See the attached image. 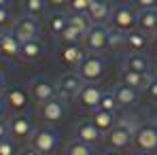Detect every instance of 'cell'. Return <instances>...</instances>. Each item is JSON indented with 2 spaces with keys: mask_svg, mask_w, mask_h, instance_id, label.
I'll list each match as a JSON object with an SVG mask.
<instances>
[{
  "mask_svg": "<svg viewBox=\"0 0 157 155\" xmlns=\"http://www.w3.org/2000/svg\"><path fill=\"white\" fill-rule=\"evenodd\" d=\"M136 130H138V123L134 121V117H123V119H119L117 126L106 134L108 147H110V149H117V151L130 147L132 142H134Z\"/></svg>",
  "mask_w": 157,
  "mask_h": 155,
  "instance_id": "1",
  "label": "cell"
},
{
  "mask_svg": "<svg viewBox=\"0 0 157 155\" xmlns=\"http://www.w3.org/2000/svg\"><path fill=\"white\" fill-rule=\"evenodd\" d=\"M77 72L81 75V79H83L85 83H98V81L106 75V60L100 53L89 51L83 57V62L78 64Z\"/></svg>",
  "mask_w": 157,
  "mask_h": 155,
  "instance_id": "2",
  "label": "cell"
},
{
  "mask_svg": "<svg viewBox=\"0 0 157 155\" xmlns=\"http://www.w3.org/2000/svg\"><path fill=\"white\" fill-rule=\"evenodd\" d=\"M134 147L140 151H149L155 153L157 151V123L155 121H144L140 123L136 134H134Z\"/></svg>",
  "mask_w": 157,
  "mask_h": 155,
  "instance_id": "3",
  "label": "cell"
},
{
  "mask_svg": "<svg viewBox=\"0 0 157 155\" xmlns=\"http://www.w3.org/2000/svg\"><path fill=\"white\" fill-rule=\"evenodd\" d=\"M30 142H32L30 147H34L40 155H51L53 151L57 149V145H59V134H57L55 130L40 128V130H36V132L32 134Z\"/></svg>",
  "mask_w": 157,
  "mask_h": 155,
  "instance_id": "4",
  "label": "cell"
},
{
  "mask_svg": "<svg viewBox=\"0 0 157 155\" xmlns=\"http://www.w3.org/2000/svg\"><path fill=\"white\" fill-rule=\"evenodd\" d=\"M110 24L117 32L121 34H128L136 28V13L130 4H117L113 6V13H110Z\"/></svg>",
  "mask_w": 157,
  "mask_h": 155,
  "instance_id": "5",
  "label": "cell"
},
{
  "mask_svg": "<svg viewBox=\"0 0 157 155\" xmlns=\"http://www.w3.org/2000/svg\"><path fill=\"white\" fill-rule=\"evenodd\" d=\"M83 85H85V81L81 79L78 72H66V75H62L59 81H57V85H55V89H57V98H62L64 102L77 98L78 91L83 89Z\"/></svg>",
  "mask_w": 157,
  "mask_h": 155,
  "instance_id": "6",
  "label": "cell"
},
{
  "mask_svg": "<svg viewBox=\"0 0 157 155\" xmlns=\"http://www.w3.org/2000/svg\"><path fill=\"white\" fill-rule=\"evenodd\" d=\"M110 43V30H106L102 24H94V26L87 30V34L83 36V45L87 51L100 53L102 49L108 47Z\"/></svg>",
  "mask_w": 157,
  "mask_h": 155,
  "instance_id": "7",
  "label": "cell"
},
{
  "mask_svg": "<svg viewBox=\"0 0 157 155\" xmlns=\"http://www.w3.org/2000/svg\"><path fill=\"white\" fill-rule=\"evenodd\" d=\"M11 32L19 38V43L34 41V38H38V36H40L38 21H36V17H32V15H26V17L15 19V21H13V30H11Z\"/></svg>",
  "mask_w": 157,
  "mask_h": 155,
  "instance_id": "8",
  "label": "cell"
},
{
  "mask_svg": "<svg viewBox=\"0 0 157 155\" xmlns=\"http://www.w3.org/2000/svg\"><path fill=\"white\" fill-rule=\"evenodd\" d=\"M30 96L36 104H45L57 96V89L53 87V83L47 77H36L30 81Z\"/></svg>",
  "mask_w": 157,
  "mask_h": 155,
  "instance_id": "9",
  "label": "cell"
},
{
  "mask_svg": "<svg viewBox=\"0 0 157 155\" xmlns=\"http://www.w3.org/2000/svg\"><path fill=\"white\" fill-rule=\"evenodd\" d=\"M34 132H36L34 121L26 115H15L9 119V136L13 140H28V138H32Z\"/></svg>",
  "mask_w": 157,
  "mask_h": 155,
  "instance_id": "10",
  "label": "cell"
},
{
  "mask_svg": "<svg viewBox=\"0 0 157 155\" xmlns=\"http://www.w3.org/2000/svg\"><path fill=\"white\" fill-rule=\"evenodd\" d=\"M102 87H98L96 83H85L83 89L78 91L77 96V104L81 108H87V110H96L100 108V102H102Z\"/></svg>",
  "mask_w": 157,
  "mask_h": 155,
  "instance_id": "11",
  "label": "cell"
},
{
  "mask_svg": "<svg viewBox=\"0 0 157 155\" xmlns=\"http://www.w3.org/2000/svg\"><path fill=\"white\" fill-rule=\"evenodd\" d=\"M66 117V104L62 98H51L49 102L40 104V119L47 123H59Z\"/></svg>",
  "mask_w": 157,
  "mask_h": 155,
  "instance_id": "12",
  "label": "cell"
},
{
  "mask_svg": "<svg viewBox=\"0 0 157 155\" xmlns=\"http://www.w3.org/2000/svg\"><path fill=\"white\" fill-rule=\"evenodd\" d=\"M4 98H6V104H9V108L11 110H15V113H24L28 108V104H30V94H28L24 87H11L6 94H4Z\"/></svg>",
  "mask_w": 157,
  "mask_h": 155,
  "instance_id": "13",
  "label": "cell"
},
{
  "mask_svg": "<svg viewBox=\"0 0 157 155\" xmlns=\"http://www.w3.org/2000/svg\"><path fill=\"white\" fill-rule=\"evenodd\" d=\"M21 51V43L13 32H0V55L6 60H15L19 57Z\"/></svg>",
  "mask_w": 157,
  "mask_h": 155,
  "instance_id": "14",
  "label": "cell"
},
{
  "mask_svg": "<svg viewBox=\"0 0 157 155\" xmlns=\"http://www.w3.org/2000/svg\"><path fill=\"white\" fill-rule=\"evenodd\" d=\"M153 81L151 75H142V72H134L130 68H123L121 72H119V83H125V85H130L134 89H147V85Z\"/></svg>",
  "mask_w": 157,
  "mask_h": 155,
  "instance_id": "15",
  "label": "cell"
},
{
  "mask_svg": "<svg viewBox=\"0 0 157 155\" xmlns=\"http://www.w3.org/2000/svg\"><path fill=\"white\" fill-rule=\"evenodd\" d=\"M89 121L100 130L102 134H108L110 130L117 126V117H115V113L104 110V108H96V110H91V119H89Z\"/></svg>",
  "mask_w": 157,
  "mask_h": 155,
  "instance_id": "16",
  "label": "cell"
},
{
  "mask_svg": "<svg viewBox=\"0 0 157 155\" xmlns=\"http://www.w3.org/2000/svg\"><path fill=\"white\" fill-rule=\"evenodd\" d=\"M136 26H138L140 32H144V34L155 32V28H157V9L155 6H151V9H140L138 15H136Z\"/></svg>",
  "mask_w": 157,
  "mask_h": 155,
  "instance_id": "17",
  "label": "cell"
},
{
  "mask_svg": "<svg viewBox=\"0 0 157 155\" xmlns=\"http://www.w3.org/2000/svg\"><path fill=\"white\" fill-rule=\"evenodd\" d=\"M77 138L83 140V142H87V145H91V147H96L102 140V132L96 128L91 121H81L77 126Z\"/></svg>",
  "mask_w": 157,
  "mask_h": 155,
  "instance_id": "18",
  "label": "cell"
},
{
  "mask_svg": "<svg viewBox=\"0 0 157 155\" xmlns=\"http://www.w3.org/2000/svg\"><path fill=\"white\" fill-rule=\"evenodd\" d=\"M110 13H113V6L108 4V0H94L89 4L87 17L91 19V24H102L106 19H110Z\"/></svg>",
  "mask_w": 157,
  "mask_h": 155,
  "instance_id": "19",
  "label": "cell"
},
{
  "mask_svg": "<svg viewBox=\"0 0 157 155\" xmlns=\"http://www.w3.org/2000/svg\"><path fill=\"white\" fill-rule=\"evenodd\" d=\"M43 55H45V45L40 43V38L21 43V51H19L21 60H26V62H38Z\"/></svg>",
  "mask_w": 157,
  "mask_h": 155,
  "instance_id": "20",
  "label": "cell"
},
{
  "mask_svg": "<svg viewBox=\"0 0 157 155\" xmlns=\"http://www.w3.org/2000/svg\"><path fill=\"white\" fill-rule=\"evenodd\" d=\"M113 94H115V98H117L119 106H132V104L138 100V89H134V87L125 85V83H119V85H115Z\"/></svg>",
  "mask_w": 157,
  "mask_h": 155,
  "instance_id": "21",
  "label": "cell"
},
{
  "mask_svg": "<svg viewBox=\"0 0 157 155\" xmlns=\"http://www.w3.org/2000/svg\"><path fill=\"white\" fill-rule=\"evenodd\" d=\"M123 68H130L134 72H142V75H149L151 66H149V57L144 53H136L132 51L128 57H125V66Z\"/></svg>",
  "mask_w": 157,
  "mask_h": 155,
  "instance_id": "22",
  "label": "cell"
},
{
  "mask_svg": "<svg viewBox=\"0 0 157 155\" xmlns=\"http://www.w3.org/2000/svg\"><path fill=\"white\" fill-rule=\"evenodd\" d=\"M125 45H128V49L130 51H144L147 49V45H149V38H147V34L144 32H140V30H132L125 34Z\"/></svg>",
  "mask_w": 157,
  "mask_h": 155,
  "instance_id": "23",
  "label": "cell"
},
{
  "mask_svg": "<svg viewBox=\"0 0 157 155\" xmlns=\"http://www.w3.org/2000/svg\"><path fill=\"white\" fill-rule=\"evenodd\" d=\"M83 57H85V51L78 47L77 43L75 45H66L64 49H62V62L66 64V66H77L83 62Z\"/></svg>",
  "mask_w": 157,
  "mask_h": 155,
  "instance_id": "24",
  "label": "cell"
},
{
  "mask_svg": "<svg viewBox=\"0 0 157 155\" xmlns=\"http://www.w3.org/2000/svg\"><path fill=\"white\" fill-rule=\"evenodd\" d=\"M66 155H94V147L75 138V140H70L66 145Z\"/></svg>",
  "mask_w": 157,
  "mask_h": 155,
  "instance_id": "25",
  "label": "cell"
},
{
  "mask_svg": "<svg viewBox=\"0 0 157 155\" xmlns=\"http://www.w3.org/2000/svg\"><path fill=\"white\" fill-rule=\"evenodd\" d=\"M68 24L75 26L77 30H81L83 34H87V30L94 26L91 19L87 17V13H70V15H68Z\"/></svg>",
  "mask_w": 157,
  "mask_h": 155,
  "instance_id": "26",
  "label": "cell"
},
{
  "mask_svg": "<svg viewBox=\"0 0 157 155\" xmlns=\"http://www.w3.org/2000/svg\"><path fill=\"white\" fill-rule=\"evenodd\" d=\"M49 32L51 34H55V36H59L64 30H66V26H68V15H62V13H55V15H51L49 17Z\"/></svg>",
  "mask_w": 157,
  "mask_h": 155,
  "instance_id": "27",
  "label": "cell"
},
{
  "mask_svg": "<svg viewBox=\"0 0 157 155\" xmlns=\"http://www.w3.org/2000/svg\"><path fill=\"white\" fill-rule=\"evenodd\" d=\"M83 36H85V34H83L81 30H77L75 26H70V24H68L66 30L59 34V41H62L64 45H75V43H78V41H83Z\"/></svg>",
  "mask_w": 157,
  "mask_h": 155,
  "instance_id": "28",
  "label": "cell"
},
{
  "mask_svg": "<svg viewBox=\"0 0 157 155\" xmlns=\"http://www.w3.org/2000/svg\"><path fill=\"white\" fill-rule=\"evenodd\" d=\"M24 9H26V15L38 17L47 9V0H24Z\"/></svg>",
  "mask_w": 157,
  "mask_h": 155,
  "instance_id": "29",
  "label": "cell"
},
{
  "mask_svg": "<svg viewBox=\"0 0 157 155\" xmlns=\"http://www.w3.org/2000/svg\"><path fill=\"white\" fill-rule=\"evenodd\" d=\"M100 108H104V110H110V113H117V108H119V102H117V98H115V94H113V91H104V94H102V102H100Z\"/></svg>",
  "mask_w": 157,
  "mask_h": 155,
  "instance_id": "30",
  "label": "cell"
},
{
  "mask_svg": "<svg viewBox=\"0 0 157 155\" xmlns=\"http://www.w3.org/2000/svg\"><path fill=\"white\" fill-rule=\"evenodd\" d=\"M91 2L94 0H70L68 2V9H70V13H87Z\"/></svg>",
  "mask_w": 157,
  "mask_h": 155,
  "instance_id": "31",
  "label": "cell"
},
{
  "mask_svg": "<svg viewBox=\"0 0 157 155\" xmlns=\"http://www.w3.org/2000/svg\"><path fill=\"white\" fill-rule=\"evenodd\" d=\"M0 155H17V147H15V140L13 138H2L0 140Z\"/></svg>",
  "mask_w": 157,
  "mask_h": 155,
  "instance_id": "32",
  "label": "cell"
},
{
  "mask_svg": "<svg viewBox=\"0 0 157 155\" xmlns=\"http://www.w3.org/2000/svg\"><path fill=\"white\" fill-rule=\"evenodd\" d=\"M6 24H11V11H9V6H0V28Z\"/></svg>",
  "mask_w": 157,
  "mask_h": 155,
  "instance_id": "33",
  "label": "cell"
},
{
  "mask_svg": "<svg viewBox=\"0 0 157 155\" xmlns=\"http://www.w3.org/2000/svg\"><path fill=\"white\" fill-rule=\"evenodd\" d=\"M144 91H147V96H149L151 100H155V102H157V81H155V79L147 85V89H144Z\"/></svg>",
  "mask_w": 157,
  "mask_h": 155,
  "instance_id": "34",
  "label": "cell"
},
{
  "mask_svg": "<svg viewBox=\"0 0 157 155\" xmlns=\"http://www.w3.org/2000/svg\"><path fill=\"white\" fill-rule=\"evenodd\" d=\"M157 0H134V4L138 6V9H151V6H155Z\"/></svg>",
  "mask_w": 157,
  "mask_h": 155,
  "instance_id": "35",
  "label": "cell"
},
{
  "mask_svg": "<svg viewBox=\"0 0 157 155\" xmlns=\"http://www.w3.org/2000/svg\"><path fill=\"white\" fill-rule=\"evenodd\" d=\"M6 136H9V121H4V119L0 117V140L6 138Z\"/></svg>",
  "mask_w": 157,
  "mask_h": 155,
  "instance_id": "36",
  "label": "cell"
},
{
  "mask_svg": "<svg viewBox=\"0 0 157 155\" xmlns=\"http://www.w3.org/2000/svg\"><path fill=\"white\" fill-rule=\"evenodd\" d=\"M68 2L70 0H47V4H51V6H68Z\"/></svg>",
  "mask_w": 157,
  "mask_h": 155,
  "instance_id": "37",
  "label": "cell"
},
{
  "mask_svg": "<svg viewBox=\"0 0 157 155\" xmlns=\"http://www.w3.org/2000/svg\"><path fill=\"white\" fill-rule=\"evenodd\" d=\"M6 108H9V104H6V98H4V96L0 94V117H2V115L6 113Z\"/></svg>",
  "mask_w": 157,
  "mask_h": 155,
  "instance_id": "38",
  "label": "cell"
},
{
  "mask_svg": "<svg viewBox=\"0 0 157 155\" xmlns=\"http://www.w3.org/2000/svg\"><path fill=\"white\" fill-rule=\"evenodd\" d=\"M17 155H40V153H38V151H36L34 147H26L24 151H19Z\"/></svg>",
  "mask_w": 157,
  "mask_h": 155,
  "instance_id": "39",
  "label": "cell"
},
{
  "mask_svg": "<svg viewBox=\"0 0 157 155\" xmlns=\"http://www.w3.org/2000/svg\"><path fill=\"white\" fill-rule=\"evenodd\" d=\"M100 155H121V153H117V149H106V151H102Z\"/></svg>",
  "mask_w": 157,
  "mask_h": 155,
  "instance_id": "40",
  "label": "cell"
},
{
  "mask_svg": "<svg viewBox=\"0 0 157 155\" xmlns=\"http://www.w3.org/2000/svg\"><path fill=\"white\" fill-rule=\"evenodd\" d=\"M132 155H153V153H149V151H140V149H136Z\"/></svg>",
  "mask_w": 157,
  "mask_h": 155,
  "instance_id": "41",
  "label": "cell"
},
{
  "mask_svg": "<svg viewBox=\"0 0 157 155\" xmlns=\"http://www.w3.org/2000/svg\"><path fill=\"white\" fill-rule=\"evenodd\" d=\"M4 89V77H2V72H0V91Z\"/></svg>",
  "mask_w": 157,
  "mask_h": 155,
  "instance_id": "42",
  "label": "cell"
},
{
  "mask_svg": "<svg viewBox=\"0 0 157 155\" xmlns=\"http://www.w3.org/2000/svg\"><path fill=\"white\" fill-rule=\"evenodd\" d=\"M11 4V0H0V6H9Z\"/></svg>",
  "mask_w": 157,
  "mask_h": 155,
  "instance_id": "43",
  "label": "cell"
},
{
  "mask_svg": "<svg viewBox=\"0 0 157 155\" xmlns=\"http://www.w3.org/2000/svg\"><path fill=\"white\" fill-rule=\"evenodd\" d=\"M153 51H155V55H157V36H155V43H153Z\"/></svg>",
  "mask_w": 157,
  "mask_h": 155,
  "instance_id": "44",
  "label": "cell"
},
{
  "mask_svg": "<svg viewBox=\"0 0 157 155\" xmlns=\"http://www.w3.org/2000/svg\"><path fill=\"white\" fill-rule=\"evenodd\" d=\"M153 79H155V81H157V68H155V72H153Z\"/></svg>",
  "mask_w": 157,
  "mask_h": 155,
  "instance_id": "45",
  "label": "cell"
},
{
  "mask_svg": "<svg viewBox=\"0 0 157 155\" xmlns=\"http://www.w3.org/2000/svg\"><path fill=\"white\" fill-rule=\"evenodd\" d=\"M153 34H155V36H157V28H155V32H153Z\"/></svg>",
  "mask_w": 157,
  "mask_h": 155,
  "instance_id": "46",
  "label": "cell"
}]
</instances>
